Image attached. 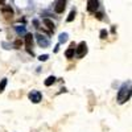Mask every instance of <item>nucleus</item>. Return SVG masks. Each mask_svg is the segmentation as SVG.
I'll use <instances>...</instances> for the list:
<instances>
[{"label": "nucleus", "instance_id": "nucleus-2", "mask_svg": "<svg viewBox=\"0 0 132 132\" xmlns=\"http://www.w3.org/2000/svg\"><path fill=\"white\" fill-rule=\"evenodd\" d=\"M75 52H77V57H78V58H82L85 54H86V52H87V45H86V42H81L79 45H78V48L75 49Z\"/></svg>", "mask_w": 132, "mask_h": 132}, {"label": "nucleus", "instance_id": "nucleus-11", "mask_svg": "<svg viewBox=\"0 0 132 132\" xmlns=\"http://www.w3.org/2000/svg\"><path fill=\"white\" fill-rule=\"evenodd\" d=\"M54 81H56L54 77H49V78H46V81H45V86H52L54 83Z\"/></svg>", "mask_w": 132, "mask_h": 132}, {"label": "nucleus", "instance_id": "nucleus-8", "mask_svg": "<svg viewBox=\"0 0 132 132\" xmlns=\"http://www.w3.org/2000/svg\"><path fill=\"white\" fill-rule=\"evenodd\" d=\"M33 44V36L30 35V33H28V35H25V45L27 48H30Z\"/></svg>", "mask_w": 132, "mask_h": 132}, {"label": "nucleus", "instance_id": "nucleus-12", "mask_svg": "<svg viewBox=\"0 0 132 132\" xmlns=\"http://www.w3.org/2000/svg\"><path fill=\"white\" fill-rule=\"evenodd\" d=\"M5 86H7V78L2 79V82H0V93H3V91H4Z\"/></svg>", "mask_w": 132, "mask_h": 132}, {"label": "nucleus", "instance_id": "nucleus-17", "mask_svg": "<svg viewBox=\"0 0 132 132\" xmlns=\"http://www.w3.org/2000/svg\"><path fill=\"white\" fill-rule=\"evenodd\" d=\"M38 60H40V61H46V60H48V56H46V54H44V56H41Z\"/></svg>", "mask_w": 132, "mask_h": 132}, {"label": "nucleus", "instance_id": "nucleus-19", "mask_svg": "<svg viewBox=\"0 0 132 132\" xmlns=\"http://www.w3.org/2000/svg\"><path fill=\"white\" fill-rule=\"evenodd\" d=\"M17 32H24V28H17Z\"/></svg>", "mask_w": 132, "mask_h": 132}, {"label": "nucleus", "instance_id": "nucleus-4", "mask_svg": "<svg viewBox=\"0 0 132 132\" xmlns=\"http://www.w3.org/2000/svg\"><path fill=\"white\" fill-rule=\"evenodd\" d=\"M28 96H29V99H30L33 103H38V102L41 101V98H42V96H41V93H40V91H36V90H35V91H30Z\"/></svg>", "mask_w": 132, "mask_h": 132}, {"label": "nucleus", "instance_id": "nucleus-10", "mask_svg": "<svg viewBox=\"0 0 132 132\" xmlns=\"http://www.w3.org/2000/svg\"><path fill=\"white\" fill-rule=\"evenodd\" d=\"M74 54H75V49H74V48H69L68 50H66L65 56H66V58H73Z\"/></svg>", "mask_w": 132, "mask_h": 132}, {"label": "nucleus", "instance_id": "nucleus-1", "mask_svg": "<svg viewBox=\"0 0 132 132\" xmlns=\"http://www.w3.org/2000/svg\"><path fill=\"white\" fill-rule=\"evenodd\" d=\"M129 98H131V83H124L118 93V101L119 103H124Z\"/></svg>", "mask_w": 132, "mask_h": 132}, {"label": "nucleus", "instance_id": "nucleus-20", "mask_svg": "<svg viewBox=\"0 0 132 132\" xmlns=\"http://www.w3.org/2000/svg\"><path fill=\"white\" fill-rule=\"evenodd\" d=\"M4 3H5V0H0V5H3Z\"/></svg>", "mask_w": 132, "mask_h": 132}, {"label": "nucleus", "instance_id": "nucleus-18", "mask_svg": "<svg viewBox=\"0 0 132 132\" xmlns=\"http://www.w3.org/2000/svg\"><path fill=\"white\" fill-rule=\"evenodd\" d=\"M95 16H96V19H98V20H102V16H103V15H102V13H99V12H98V13H96Z\"/></svg>", "mask_w": 132, "mask_h": 132}, {"label": "nucleus", "instance_id": "nucleus-13", "mask_svg": "<svg viewBox=\"0 0 132 132\" xmlns=\"http://www.w3.org/2000/svg\"><path fill=\"white\" fill-rule=\"evenodd\" d=\"M65 41H68V33H62L60 36V42H65Z\"/></svg>", "mask_w": 132, "mask_h": 132}, {"label": "nucleus", "instance_id": "nucleus-6", "mask_svg": "<svg viewBox=\"0 0 132 132\" xmlns=\"http://www.w3.org/2000/svg\"><path fill=\"white\" fill-rule=\"evenodd\" d=\"M36 37H37V41H38V45H40V46H44V48H45V46H48V45H49V40H48V38H45L44 36L37 35Z\"/></svg>", "mask_w": 132, "mask_h": 132}, {"label": "nucleus", "instance_id": "nucleus-14", "mask_svg": "<svg viewBox=\"0 0 132 132\" xmlns=\"http://www.w3.org/2000/svg\"><path fill=\"white\" fill-rule=\"evenodd\" d=\"M74 17H75V11H71V12L69 13L68 21H69V23H70V21H73V20H74Z\"/></svg>", "mask_w": 132, "mask_h": 132}, {"label": "nucleus", "instance_id": "nucleus-3", "mask_svg": "<svg viewBox=\"0 0 132 132\" xmlns=\"http://www.w3.org/2000/svg\"><path fill=\"white\" fill-rule=\"evenodd\" d=\"M66 8V0H57L56 5H54V11L57 13H62Z\"/></svg>", "mask_w": 132, "mask_h": 132}, {"label": "nucleus", "instance_id": "nucleus-9", "mask_svg": "<svg viewBox=\"0 0 132 132\" xmlns=\"http://www.w3.org/2000/svg\"><path fill=\"white\" fill-rule=\"evenodd\" d=\"M2 12L4 15H7V16H12L13 15V9L11 8V7H3L2 8Z\"/></svg>", "mask_w": 132, "mask_h": 132}, {"label": "nucleus", "instance_id": "nucleus-5", "mask_svg": "<svg viewBox=\"0 0 132 132\" xmlns=\"http://www.w3.org/2000/svg\"><path fill=\"white\" fill-rule=\"evenodd\" d=\"M99 7V2L98 0H89L87 2V11L89 12H95Z\"/></svg>", "mask_w": 132, "mask_h": 132}, {"label": "nucleus", "instance_id": "nucleus-15", "mask_svg": "<svg viewBox=\"0 0 132 132\" xmlns=\"http://www.w3.org/2000/svg\"><path fill=\"white\" fill-rule=\"evenodd\" d=\"M99 36H101V38H102V40H104V38L107 37V30H106V29L101 30V35H99Z\"/></svg>", "mask_w": 132, "mask_h": 132}, {"label": "nucleus", "instance_id": "nucleus-7", "mask_svg": "<svg viewBox=\"0 0 132 132\" xmlns=\"http://www.w3.org/2000/svg\"><path fill=\"white\" fill-rule=\"evenodd\" d=\"M44 25H45L50 32H54V29H56V25H54V23L52 20H49V19H44Z\"/></svg>", "mask_w": 132, "mask_h": 132}, {"label": "nucleus", "instance_id": "nucleus-16", "mask_svg": "<svg viewBox=\"0 0 132 132\" xmlns=\"http://www.w3.org/2000/svg\"><path fill=\"white\" fill-rule=\"evenodd\" d=\"M21 45H23V41H21V40H16L15 46H16V48H19V46H21Z\"/></svg>", "mask_w": 132, "mask_h": 132}]
</instances>
